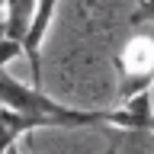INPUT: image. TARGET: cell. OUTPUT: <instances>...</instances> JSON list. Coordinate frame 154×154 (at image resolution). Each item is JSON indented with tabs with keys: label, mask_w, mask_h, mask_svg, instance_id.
Returning a JSON list of instances; mask_svg holds the SVG:
<instances>
[{
	"label": "cell",
	"mask_w": 154,
	"mask_h": 154,
	"mask_svg": "<svg viewBox=\"0 0 154 154\" xmlns=\"http://www.w3.org/2000/svg\"><path fill=\"white\" fill-rule=\"evenodd\" d=\"M0 106H7L13 112H23V116H35L45 125H93V122H103V112L64 109V106L51 103L48 96H42V90H35V87L26 90L19 80H13L3 71H0Z\"/></svg>",
	"instance_id": "6da1fadb"
},
{
	"label": "cell",
	"mask_w": 154,
	"mask_h": 154,
	"mask_svg": "<svg viewBox=\"0 0 154 154\" xmlns=\"http://www.w3.org/2000/svg\"><path fill=\"white\" fill-rule=\"evenodd\" d=\"M119 74H122V100H132L141 90H151L154 84V38L151 35H132L125 48L116 58Z\"/></svg>",
	"instance_id": "7a4b0ae2"
},
{
	"label": "cell",
	"mask_w": 154,
	"mask_h": 154,
	"mask_svg": "<svg viewBox=\"0 0 154 154\" xmlns=\"http://www.w3.org/2000/svg\"><path fill=\"white\" fill-rule=\"evenodd\" d=\"M103 122L119 125L122 132H135V128L154 132V116H151V90H141V93H135L132 100H125V109H112V112H103Z\"/></svg>",
	"instance_id": "3957f363"
},
{
	"label": "cell",
	"mask_w": 154,
	"mask_h": 154,
	"mask_svg": "<svg viewBox=\"0 0 154 154\" xmlns=\"http://www.w3.org/2000/svg\"><path fill=\"white\" fill-rule=\"evenodd\" d=\"M35 3L38 0H7V38H16V42L26 38L35 16Z\"/></svg>",
	"instance_id": "277c9868"
},
{
	"label": "cell",
	"mask_w": 154,
	"mask_h": 154,
	"mask_svg": "<svg viewBox=\"0 0 154 154\" xmlns=\"http://www.w3.org/2000/svg\"><path fill=\"white\" fill-rule=\"evenodd\" d=\"M23 55V42H16V38H0V71H3V64H10L13 58Z\"/></svg>",
	"instance_id": "5b68a950"
},
{
	"label": "cell",
	"mask_w": 154,
	"mask_h": 154,
	"mask_svg": "<svg viewBox=\"0 0 154 154\" xmlns=\"http://www.w3.org/2000/svg\"><path fill=\"white\" fill-rule=\"evenodd\" d=\"M148 19L154 23V0H141L138 10L132 13V23H135V26H138V23H148Z\"/></svg>",
	"instance_id": "8992f818"
},
{
	"label": "cell",
	"mask_w": 154,
	"mask_h": 154,
	"mask_svg": "<svg viewBox=\"0 0 154 154\" xmlns=\"http://www.w3.org/2000/svg\"><path fill=\"white\" fill-rule=\"evenodd\" d=\"M116 151H119V138H112V144L106 148V154H116Z\"/></svg>",
	"instance_id": "52a82bcc"
},
{
	"label": "cell",
	"mask_w": 154,
	"mask_h": 154,
	"mask_svg": "<svg viewBox=\"0 0 154 154\" xmlns=\"http://www.w3.org/2000/svg\"><path fill=\"white\" fill-rule=\"evenodd\" d=\"M7 154H19V151H16V144H13V148H7Z\"/></svg>",
	"instance_id": "ba28073f"
},
{
	"label": "cell",
	"mask_w": 154,
	"mask_h": 154,
	"mask_svg": "<svg viewBox=\"0 0 154 154\" xmlns=\"http://www.w3.org/2000/svg\"><path fill=\"white\" fill-rule=\"evenodd\" d=\"M138 3H141V0H138Z\"/></svg>",
	"instance_id": "9c48e42d"
}]
</instances>
